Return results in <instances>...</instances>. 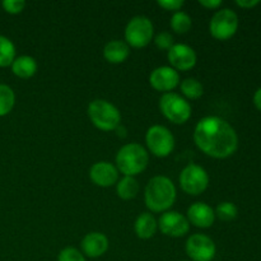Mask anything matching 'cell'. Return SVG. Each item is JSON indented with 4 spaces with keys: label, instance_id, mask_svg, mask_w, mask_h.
I'll return each instance as SVG.
<instances>
[{
    "label": "cell",
    "instance_id": "29",
    "mask_svg": "<svg viewBox=\"0 0 261 261\" xmlns=\"http://www.w3.org/2000/svg\"><path fill=\"white\" fill-rule=\"evenodd\" d=\"M157 4L165 10H170V12H178L181 8L184 7L185 3L182 0H158Z\"/></svg>",
    "mask_w": 261,
    "mask_h": 261
},
{
    "label": "cell",
    "instance_id": "12",
    "mask_svg": "<svg viewBox=\"0 0 261 261\" xmlns=\"http://www.w3.org/2000/svg\"><path fill=\"white\" fill-rule=\"evenodd\" d=\"M168 63L171 64V68L177 71H188L196 65L195 50L191 46L185 43H175L170 50L167 51Z\"/></svg>",
    "mask_w": 261,
    "mask_h": 261
},
{
    "label": "cell",
    "instance_id": "28",
    "mask_svg": "<svg viewBox=\"0 0 261 261\" xmlns=\"http://www.w3.org/2000/svg\"><path fill=\"white\" fill-rule=\"evenodd\" d=\"M2 7L9 14H19L25 8V2L23 0H4L2 3Z\"/></svg>",
    "mask_w": 261,
    "mask_h": 261
},
{
    "label": "cell",
    "instance_id": "8",
    "mask_svg": "<svg viewBox=\"0 0 261 261\" xmlns=\"http://www.w3.org/2000/svg\"><path fill=\"white\" fill-rule=\"evenodd\" d=\"M237 30H239V17L229 8L217 10L209 22V32L216 40L219 41H226L233 37Z\"/></svg>",
    "mask_w": 261,
    "mask_h": 261
},
{
    "label": "cell",
    "instance_id": "19",
    "mask_svg": "<svg viewBox=\"0 0 261 261\" xmlns=\"http://www.w3.org/2000/svg\"><path fill=\"white\" fill-rule=\"evenodd\" d=\"M13 74L20 79H30L37 71V61L35 58L30 55H20L14 59L10 65Z\"/></svg>",
    "mask_w": 261,
    "mask_h": 261
},
{
    "label": "cell",
    "instance_id": "31",
    "mask_svg": "<svg viewBox=\"0 0 261 261\" xmlns=\"http://www.w3.org/2000/svg\"><path fill=\"white\" fill-rule=\"evenodd\" d=\"M236 4L244 9H252L260 4V0H237Z\"/></svg>",
    "mask_w": 261,
    "mask_h": 261
},
{
    "label": "cell",
    "instance_id": "26",
    "mask_svg": "<svg viewBox=\"0 0 261 261\" xmlns=\"http://www.w3.org/2000/svg\"><path fill=\"white\" fill-rule=\"evenodd\" d=\"M58 261H87V259L75 247H65L59 254Z\"/></svg>",
    "mask_w": 261,
    "mask_h": 261
},
{
    "label": "cell",
    "instance_id": "21",
    "mask_svg": "<svg viewBox=\"0 0 261 261\" xmlns=\"http://www.w3.org/2000/svg\"><path fill=\"white\" fill-rule=\"evenodd\" d=\"M180 89L184 98L198 99L203 96L204 87L196 78H186L180 82Z\"/></svg>",
    "mask_w": 261,
    "mask_h": 261
},
{
    "label": "cell",
    "instance_id": "7",
    "mask_svg": "<svg viewBox=\"0 0 261 261\" xmlns=\"http://www.w3.org/2000/svg\"><path fill=\"white\" fill-rule=\"evenodd\" d=\"M145 144L153 155L165 158L168 157L175 149V137L163 125H153L147 130Z\"/></svg>",
    "mask_w": 261,
    "mask_h": 261
},
{
    "label": "cell",
    "instance_id": "2",
    "mask_svg": "<svg viewBox=\"0 0 261 261\" xmlns=\"http://www.w3.org/2000/svg\"><path fill=\"white\" fill-rule=\"evenodd\" d=\"M177 191L175 184L166 176H154L148 181L144 190V201L153 213H165L175 204Z\"/></svg>",
    "mask_w": 261,
    "mask_h": 261
},
{
    "label": "cell",
    "instance_id": "24",
    "mask_svg": "<svg viewBox=\"0 0 261 261\" xmlns=\"http://www.w3.org/2000/svg\"><path fill=\"white\" fill-rule=\"evenodd\" d=\"M171 28L175 31L178 35H184V33H188L190 31L191 25H193V20L191 17L188 13L182 12V10H178V12L173 13L172 18L170 20Z\"/></svg>",
    "mask_w": 261,
    "mask_h": 261
},
{
    "label": "cell",
    "instance_id": "6",
    "mask_svg": "<svg viewBox=\"0 0 261 261\" xmlns=\"http://www.w3.org/2000/svg\"><path fill=\"white\" fill-rule=\"evenodd\" d=\"M153 23L145 15L133 17L125 27V42L135 48H142L149 45L153 40Z\"/></svg>",
    "mask_w": 261,
    "mask_h": 261
},
{
    "label": "cell",
    "instance_id": "33",
    "mask_svg": "<svg viewBox=\"0 0 261 261\" xmlns=\"http://www.w3.org/2000/svg\"><path fill=\"white\" fill-rule=\"evenodd\" d=\"M181 261H188V260H181Z\"/></svg>",
    "mask_w": 261,
    "mask_h": 261
},
{
    "label": "cell",
    "instance_id": "9",
    "mask_svg": "<svg viewBox=\"0 0 261 261\" xmlns=\"http://www.w3.org/2000/svg\"><path fill=\"white\" fill-rule=\"evenodd\" d=\"M178 181L184 193L196 196L203 194L208 189L209 175L205 168L201 166L190 163L181 171Z\"/></svg>",
    "mask_w": 261,
    "mask_h": 261
},
{
    "label": "cell",
    "instance_id": "32",
    "mask_svg": "<svg viewBox=\"0 0 261 261\" xmlns=\"http://www.w3.org/2000/svg\"><path fill=\"white\" fill-rule=\"evenodd\" d=\"M254 105L259 111H261V88L257 89L254 94Z\"/></svg>",
    "mask_w": 261,
    "mask_h": 261
},
{
    "label": "cell",
    "instance_id": "18",
    "mask_svg": "<svg viewBox=\"0 0 261 261\" xmlns=\"http://www.w3.org/2000/svg\"><path fill=\"white\" fill-rule=\"evenodd\" d=\"M158 229V222L154 218L153 214L149 212H145L138 216L137 221L134 223V231L135 234L139 237L140 240H149L155 234Z\"/></svg>",
    "mask_w": 261,
    "mask_h": 261
},
{
    "label": "cell",
    "instance_id": "14",
    "mask_svg": "<svg viewBox=\"0 0 261 261\" xmlns=\"http://www.w3.org/2000/svg\"><path fill=\"white\" fill-rule=\"evenodd\" d=\"M89 178L99 188H110L116 185L119 181V170L107 161H99L89 168Z\"/></svg>",
    "mask_w": 261,
    "mask_h": 261
},
{
    "label": "cell",
    "instance_id": "23",
    "mask_svg": "<svg viewBox=\"0 0 261 261\" xmlns=\"http://www.w3.org/2000/svg\"><path fill=\"white\" fill-rule=\"evenodd\" d=\"M15 105L14 91L7 84H0V117L7 116Z\"/></svg>",
    "mask_w": 261,
    "mask_h": 261
},
{
    "label": "cell",
    "instance_id": "30",
    "mask_svg": "<svg viewBox=\"0 0 261 261\" xmlns=\"http://www.w3.org/2000/svg\"><path fill=\"white\" fill-rule=\"evenodd\" d=\"M199 4L206 9H218L222 5V0H199Z\"/></svg>",
    "mask_w": 261,
    "mask_h": 261
},
{
    "label": "cell",
    "instance_id": "11",
    "mask_svg": "<svg viewBox=\"0 0 261 261\" xmlns=\"http://www.w3.org/2000/svg\"><path fill=\"white\" fill-rule=\"evenodd\" d=\"M157 222L161 232L166 236L173 237V239L185 236L190 231V223H189L186 216L176 211L165 212Z\"/></svg>",
    "mask_w": 261,
    "mask_h": 261
},
{
    "label": "cell",
    "instance_id": "17",
    "mask_svg": "<svg viewBox=\"0 0 261 261\" xmlns=\"http://www.w3.org/2000/svg\"><path fill=\"white\" fill-rule=\"evenodd\" d=\"M130 47L125 41L112 40L103 47V58L111 64H121L129 58Z\"/></svg>",
    "mask_w": 261,
    "mask_h": 261
},
{
    "label": "cell",
    "instance_id": "1",
    "mask_svg": "<svg viewBox=\"0 0 261 261\" xmlns=\"http://www.w3.org/2000/svg\"><path fill=\"white\" fill-rule=\"evenodd\" d=\"M196 147L216 160H224L236 153L239 135L228 121L219 116H205L200 119L194 130Z\"/></svg>",
    "mask_w": 261,
    "mask_h": 261
},
{
    "label": "cell",
    "instance_id": "25",
    "mask_svg": "<svg viewBox=\"0 0 261 261\" xmlns=\"http://www.w3.org/2000/svg\"><path fill=\"white\" fill-rule=\"evenodd\" d=\"M214 213H216V218H219L223 222H231L237 218L239 209H237L236 204L232 201H222L217 205Z\"/></svg>",
    "mask_w": 261,
    "mask_h": 261
},
{
    "label": "cell",
    "instance_id": "27",
    "mask_svg": "<svg viewBox=\"0 0 261 261\" xmlns=\"http://www.w3.org/2000/svg\"><path fill=\"white\" fill-rule=\"evenodd\" d=\"M154 43L160 50L168 51L172 47L173 43V36L168 32H160L154 38Z\"/></svg>",
    "mask_w": 261,
    "mask_h": 261
},
{
    "label": "cell",
    "instance_id": "10",
    "mask_svg": "<svg viewBox=\"0 0 261 261\" xmlns=\"http://www.w3.org/2000/svg\"><path fill=\"white\" fill-rule=\"evenodd\" d=\"M185 250L191 261H212L217 252L213 240L203 233L191 234L186 241Z\"/></svg>",
    "mask_w": 261,
    "mask_h": 261
},
{
    "label": "cell",
    "instance_id": "22",
    "mask_svg": "<svg viewBox=\"0 0 261 261\" xmlns=\"http://www.w3.org/2000/svg\"><path fill=\"white\" fill-rule=\"evenodd\" d=\"M15 59V46L5 36L0 35V68L12 65Z\"/></svg>",
    "mask_w": 261,
    "mask_h": 261
},
{
    "label": "cell",
    "instance_id": "3",
    "mask_svg": "<svg viewBox=\"0 0 261 261\" xmlns=\"http://www.w3.org/2000/svg\"><path fill=\"white\" fill-rule=\"evenodd\" d=\"M149 163V154L143 145L138 143H129L122 145L116 154V168L124 176L135 177L147 168Z\"/></svg>",
    "mask_w": 261,
    "mask_h": 261
},
{
    "label": "cell",
    "instance_id": "5",
    "mask_svg": "<svg viewBox=\"0 0 261 261\" xmlns=\"http://www.w3.org/2000/svg\"><path fill=\"white\" fill-rule=\"evenodd\" d=\"M160 110L163 116L173 124H185L191 116V105L175 92L163 93L160 98Z\"/></svg>",
    "mask_w": 261,
    "mask_h": 261
},
{
    "label": "cell",
    "instance_id": "13",
    "mask_svg": "<svg viewBox=\"0 0 261 261\" xmlns=\"http://www.w3.org/2000/svg\"><path fill=\"white\" fill-rule=\"evenodd\" d=\"M149 83L155 91L168 93L180 84V74L171 66H158L150 73Z\"/></svg>",
    "mask_w": 261,
    "mask_h": 261
},
{
    "label": "cell",
    "instance_id": "16",
    "mask_svg": "<svg viewBox=\"0 0 261 261\" xmlns=\"http://www.w3.org/2000/svg\"><path fill=\"white\" fill-rule=\"evenodd\" d=\"M82 254L91 259L102 256L109 250V239L101 232H89L82 240Z\"/></svg>",
    "mask_w": 261,
    "mask_h": 261
},
{
    "label": "cell",
    "instance_id": "20",
    "mask_svg": "<svg viewBox=\"0 0 261 261\" xmlns=\"http://www.w3.org/2000/svg\"><path fill=\"white\" fill-rule=\"evenodd\" d=\"M117 196L122 200H132L139 193V184L137 178L132 176H124L121 180L117 181L116 184Z\"/></svg>",
    "mask_w": 261,
    "mask_h": 261
},
{
    "label": "cell",
    "instance_id": "15",
    "mask_svg": "<svg viewBox=\"0 0 261 261\" xmlns=\"http://www.w3.org/2000/svg\"><path fill=\"white\" fill-rule=\"evenodd\" d=\"M186 218H188L189 223L194 224L198 228H209L213 226L214 221H216V213L211 205L198 201L189 206Z\"/></svg>",
    "mask_w": 261,
    "mask_h": 261
},
{
    "label": "cell",
    "instance_id": "4",
    "mask_svg": "<svg viewBox=\"0 0 261 261\" xmlns=\"http://www.w3.org/2000/svg\"><path fill=\"white\" fill-rule=\"evenodd\" d=\"M88 117L92 124L102 132H112L121 125L119 109L106 99L97 98L89 103Z\"/></svg>",
    "mask_w": 261,
    "mask_h": 261
}]
</instances>
